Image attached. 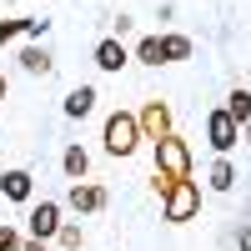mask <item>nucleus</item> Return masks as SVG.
<instances>
[{"label":"nucleus","mask_w":251,"mask_h":251,"mask_svg":"<svg viewBox=\"0 0 251 251\" xmlns=\"http://www.w3.org/2000/svg\"><path fill=\"white\" fill-rule=\"evenodd\" d=\"M156 176L166 181H191V146L181 136H161L156 141Z\"/></svg>","instance_id":"nucleus-1"},{"label":"nucleus","mask_w":251,"mask_h":251,"mask_svg":"<svg viewBox=\"0 0 251 251\" xmlns=\"http://www.w3.org/2000/svg\"><path fill=\"white\" fill-rule=\"evenodd\" d=\"M161 211H166L171 226L191 221V216L201 211V186H196V181H171V186L161 191Z\"/></svg>","instance_id":"nucleus-2"},{"label":"nucleus","mask_w":251,"mask_h":251,"mask_svg":"<svg viewBox=\"0 0 251 251\" xmlns=\"http://www.w3.org/2000/svg\"><path fill=\"white\" fill-rule=\"evenodd\" d=\"M100 141H106L111 156H131L136 146H141V121L131 111H111L106 116V136H100Z\"/></svg>","instance_id":"nucleus-3"},{"label":"nucleus","mask_w":251,"mask_h":251,"mask_svg":"<svg viewBox=\"0 0 251 251\" xmlns=\"http://www.w3.org/2000/svg\"><path fill=\"white\" fill-rule=\"evenodd\" d=\"M206 141H211V151H216V156H226V151L241 141V126L226 116V111H211V116H206Z\"/></svg>","instance_id":"nucleus-4"},{"label":"nucleus","mask_w":251,"mask_h":251,"mask_svg":"<svg viewBox=\"0 0 251 251\" xmlns=\"http://www.w3.org/2000/svg\"><path fill=\"white\" fill-rule=\"evenodd\" d=\"M136 121H141V141L171 136V106H166V100H146V111H141Z\"/></svg>","instance_id":"nucleus-5"},{"label":"nucleus","mask_w":251,"mask_h":251,"mask_svg":"<svg viewBox=\"0 0 251 251\" xmlns=\"http://www.w3.org/2000/svg\"><path fill=\"white\" fill-rule=\"evenodd\" d=\"M25 221H30V241H50L60 231V206L55 201H35Z\"/></svg>","instance_id":"nucleus-6"},{"label":"nucleus","mask_w":251,"mask_h":251,"mask_svg":"<svg viewBox=\"0 0 251 251\" xmlns=\"http://www.w3.org/2000/svg\"><path fill=\"white\" fill-rule=\"evenodd\" d=\"M30 191H35V176L25 171V166H15V171L0 176V196L5 201H30Z\"/></svg>","instance_id":"nucleus-7"},{"label":"nucleus","mask_w":251,"mask_h":251,"mask_svg":"<svg viewBox=\"0 0 251 251\" xmlns=\"http://www.w3.org/2000/svg\"><path fill=\"white\" fill-rule=\"evenodd\" d=\"M126 60H131V50H126V40H116V35H106V40L96 46V66H100V71H111V75H116Z\"/></svg>","instance_id":"nucleus-8"},{"label":"nucleus","mask_w":251,"mask_h":251,"mask_svg":"<svg viewBox=\"0 0 251 251\" xmlns=\"http://www.w3.org/2000/svg\"><path fill=\"white\" fill-rule=\"evenodd\" d=\"M66 201L75 206V211H100V206H106V186H91V181H75Z\"/></svg>","instance_id":"nucleus-9"},{"label":"nucleus","mask_w":251,"mask_h":251,"mask_svg":"<svg viewBox=\"0 0 251 251\" xmlns=\"http://www.w3.org/2000/svg\"><path fill=\"white\" fill-rule=\"evenodd\" d=\"M60 171H66L71 181H86V171H91L86 146H66V151H60Z\"/></svg>","instance_id":"nucleus-10"},{"label":"nucleus","mask_w":251,"mask_h":251,"mask_svg":"<svg viewBox=\"0 0 251 251\" xmlns=\"http://www.w3.org/2000/svg\"><path fill=\"white\" fill-rule=\"evenodd\" d=\"M91 111H96V91H91V86H75V91L66 96V116L80 121V116H91Z\"/></svg>","instance_id":"nucleus-11"},{"label":"nucleus","mask_w":251,"mask_h":251,"mask_svg":"<svg viewBox=\"0 0 251 251\" xmlns=\"http://www.w3.org/2000/svg\"><path fill=\"white\" fill-rule=\"evenodd\" d=\"M226 116H231L236 126H251V91H231L226 96V106H221Z\"/></svg>","instance_id":"nucleus-12"},{"label":"nucleus","mask_w":251,"mask_h":251,"mask_svg":"<svg viewBox=\"0 0 251 251\" xmlns=\"http://www.w3.org/2000/svg\"><path fill=\"white\" fill-rule=\"evenodd\" d=\"M136 60H141V66H166V46H161V35H141Z\"/></svg>","instance_id":"nucleus-13"},{"label":"nucleus","mask_w":251,"mask_h":251,"mask_svg":"<svg viewBox=\"0 0 251 251\" xmlns=\"http://www.w3.org/2000/svg\"><path fill=\"white\" fill-rule=\"evenodd\" d=\"M231 186H236V166L231 161H211V191H231Z\"/></svg>","instance_id":"nucleus-14"},{"label":"nucleus","mask_w":251,"mask_h":251,"mask_svg":"<svg viewBox=\"0 0 251 251\" xmlns=\"http://www.w3.org/2000/svg\"><path fill=\"white\" fill-rule=\"evenodd\" d=\"M20 66H25L30 75H46L50 71V55L40 50V46H25V50H20Z\"/></svg>","instance_id":"nucleus-15"},{"label":"nucleus","mask_w":251,"mask_h":251,"mask_svg":"<svg viewBox=\"0 0 251 251\" xmlns=\"http://www.w3.org/2000/svg\"><path fill=\"white\" fill-rule=\"evenodd\" d=\"M161 46H166V60H186L191 55V40L186 35H161Z\"/></svg>","instance_id":"nucleus-16"},{"label":"nucleus","mask_w":251,"mask_h":251,"mask_svg":"<svg viewBox=\"0 0 251 251\" xmlns=\"http://www.w3.org/2000/svg\"><path fill=\"white\" fill-rule=\"evenodd\" d=\"M55 241L66 246V251H80V241H86V236H80V226H60V231H55Z\"/></svg>","instance_id":"nucleus-17"},{"label":"nucleus","mask_w":251,"mask_h":251,"mask_svg":"<svg viewBox=\"0 0 251 251\" xmlns=\"http://www.w3.org/2000/svg\"><path fill=\"white\" fill-rule=\"evenodd\" d=\"M20 30H25V20H0V46H5V40H15Z\"/></svg>","instance_id":"nucleus-18"},{"label":"nucleus","mask_w":251,"mask_h":251,"mask_svg":"<svg viewBox=\"0 0 251 251\" xmlns=\"http://www.w3.org/2000/svg\"><path fill=\"white\" fill-rule=\"evenodd\" d=\"M20 246V231H15V226H0V251H15Z\"/></svg>","instance_id":"nucleus-19"},{"label":"nucleus","mask_w":251,"mask_h":251,"mask_svg":"<svg viewBox=\"0 0 251 251\" xmlns=\"http://www.w3.org/2000/svg\"><path fill=\"white\" fill-rule=\"evenodd\" d=\"M236 246H241V251H251V226H241V236H236Z\"/></svg>","instance_id":"nucleus-20"},{"label":"nucleus","mask_w":251,"mask_h":251,"mask_svg":"<svg viewBox=\"0 0 251 251\" xmlns=\"http://www.w3.org/2000/svg\"><path fill=\"white\" fill-rule=\"evenodd\" d=\"M15 251H46V241H20Z\"/></svg>","instance_id":"nucleus-21"},{"label":"nucleus","mask_w":251,"mask_h":251,"mask_svg":"<svg viewBox=\"0 0 251 251\" xmlns=\"http://www.w3.org/2000/svg\"><path fill=\"white\" fill-rule=\"evenodd\" d=\"M5 91H10V86H5V75H0V100H5Z\"/></svg>","instance_id":"nucleus-22"},{"label":"nucleus","mask_w":251,"mask_h":251,"mask_svg":"<svg viewBox=\"0 0 251 251\" xmlns=\"http://www.w3.org/2000/svg\"><path fill=\"white\" fill-rule=\"evenodd\" d=\"M246 146H251V126H246Z\"/></svg>","instance_id":"nucleus-23"}]
</instances>
